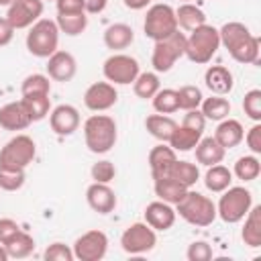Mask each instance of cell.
Segmentation results:
<instances>
[{
	"label": "cell",
	"instance_id": "6da1fadb",
	"mask_svg": "<svg viewBox=\"0 0 261 261\" xmlns=\"http://www.w3.org/2000/svg\"><path fill=\"white\" fill-rule=\"evenodd\" d=\"M220 45L230 53V57L239 63H259V37H255L247 24L243 22H226L222 29H218Z\"/></svg>",
	"mask_w": 261,
	"mask_h": 261
},
{
	"label": "cell",
	"instance_id": "7a4b0ae2",
	"mask_svg": "<svg viewBox=\"0 0 261 261\" xmlns=\"http://www.w3.org/2000/svg\"><path fill=\"white\" fill-rule=\"evenodd\" d=\"M118 139V128H116V120L108 114H92L90 118H86L84 122V141L86 147L96 153H108Z\"/></svg>",
	"mask_w": 261,
	"mask_h": 261
},
{
	"label": "cell",
	"instance_id": "3957f363",
	"mask_svg": "<svg viewBox=\"0 0 261 261\" xmlns=\"http://www.w3.org/2000/svg\"><path fill=\"white\" fill-rule=\"evenodd\" d=\"M175 214L194 226H208L216 220V204L194 190H188L186 196L175 204Z\"/></svg>",
	"mask_w": 261,
	"mask_h": 261
},
{
	"label": "cell",
	"instance_id": "277c9868",
	"mask_svg": "<svg viewBox=\"0 0 261 261\" xmlns=\"http://www.w3.org/2000/svg\"><path fill=\"white\" fill-rule=\"evenodd\" d=\"M220 47L218 29L212 24H200L186 37V57L194 63H208Z\"/></svg>",
	"mask_w": 261,
	"mask_h": 261
},
{
	"label": "cell",
	"instance_id": "5b68a950",
	"mask_svg": "<svg viewBox=\"0 0 261 261\" xmlns=\"http://www.w3.org/2000/svg\"><path fill=\"white\" fill-rule=\"evenodd\" d=\"M251 206L253 194L245 186H228L216 204V216H220L226 224H237L247 216Z\"/></svg>",
	"mask_w": 261,
	"mask_h": 261
},
{
	"label": "cell",
	"instance_id": "8992f818",
	"mask_svg": "<svg viewBox=\"0 0 261 261\" xmlns=\"http://www.w3.org/2000/svg\"><path fill=\"white\" fill-rule=\"evenodd\" d=\"M59 45V27L51 18H39L35 24L29 27L27 33V49L31 55L47 59L57 51Z\"/></svg>",
	"mask_w": 261,
	"mask_h": 261
},
{
	"label": "cell",
	"instance_id": "52a82bcc",
	"mask_svg": "<svg viewBox=\"0 0 261 261\" xmlns=\"http://www.w3.org/2000/svg\"><path fill=\"white\" fill-rule=\"evenodd\" d=\"M37 155V145L29 135L12 137L0 149V167L6 169H27Z\"/></svg>",
	"mask_w": 261,
	"mask_h": 261
},
{
	"label": "cell",
	"instance_id": "ba28073f",
	"mask_svg": "<svg viewBox=\"0 0 261 261\" xmlns=\"http://www.w3.org/2000/svg\"><path fill=\"white\" fill-rule=\"evenodd\" d=\"M184 55H186V35L179 33V29H177L173 35H169L161 41H155L153 55H151V65L157 73H165Z\"/></svg>",
	"mask_w": 261,
	"mask_h": 261
},
{
	"label": "cell",
	"instance_id": "9c48e42d",
	"mask_svg": "<svg viewBox=\"0 0 261 261\" xmlns=\"http://www.w3.org/2000/svg\"><path fill=\"white\" fill-rule=\"evenodd\" d=\"M145 37L153 41H161L177 31V20H175V10L169 4H153L147 10L145 22H143Z\"/></svg>",
	"mask_w": 261,
	"mask_h": 261
},
{
	"label": "cell",
	"instance_id": "30bf717a",
	"mask_svg": "<svg viewBox=\"0 0 261 261\" xmlns=\"http://www.w3.org/2000/svg\"><path fill=\"white\" fill-rule=\"evenodd\" d=\"M102 73H104L106 82H110L114 86H126V84H133L137 80V75L141 73V67H139V61L133 55L112 53L104 61Z\"/></svg>",
	"mask_w": 261,
	"mask_h": 261
},
{
	"label": "cell",
	"instance_id": "8fae6325",
	"mask_svg": "<svg viewBox=\"0 0 261 261\" xmlns=\"http://www.w3.org/2000/svg\"><path fill=\"white\" fill-rule=\"evenodd\" d=\"M157 245V234L147 222H133L120 234V247L128 255H143L153 251Z\"/></svg>",
	"mask_w": 261,
	"mask_h": 261
},
{
	"label": "cell",
	"instance_id": "7c38bea8",
	"mask_svg": "<svg viewBox=\"0 0 261 261\" xmlns=\"http://www.w3.org/2000/svg\"><path fill=\"white\" fill-rule=\"evenodd\" d=\"M71 251L80 261H100L108 251V237L98 228L88 230L75 239Z\"/></svg>",
	"mask_w": 261,
	"mask_h": 261
},
{
	"label": "cell",
	"instance_id": "4fadbf2b",
	"mask_svg": "<svg viewBox=\"0 0 261 261\" xmlns=\"http://www.w3.org/2000/svg\"><path fill=\"white\" fill-rule=\"evenodd\" d=\"M43 14V0H14L8 6L6 20L12 24V29H29L35 24Z\"/></svg>",
	"mask_w": 261,
	"mask_h": 261
},
{
	"label": "cell",
	"instance_id": "5bb4252c",
	"mask_svg": "<svg viewBox=\"0 0 261 261\" xmlns=\"http://www.w3.org/2000/svg\"><path fill=\"white\" fill-rule=\"evenodd\" d=\"M116 100H118V92H116L114 84H110V82H94L84 92V104L92 112L110 110L116 104Z\"/></svg>",
	"mask_w": 261,
	"mask_h": 261
},
{
	"label": "cell",
	"instance_id": "9a60e30c",
	"mask_svg": "<svg viewBox=\"0 0 261 261\" xmlns=\"http://www.w3.org/2000/svg\"><path fill=\"white\" fill-rule=\"evenodd\" d=\"M51 130L59 137H69L80 126V112L71 104H59L49 112Z\"/></svg>",
	"mask_w": 261,
	"mask_h": 261
},
{
	"label": "cell",
	"instance_id": "2e32d148",
	"mask_svg": "<svg viewBox=\"0 0 261 261\" xmlns=\"http://www.w3.org/2000/svg\"><path fill=\"white\" fill-rule=\"evenodd\" d=\"M47 75L49 80H55V82H69L73 80L75 71H77V61L71 53L67 51H55L53 55L47 57Z\"/></svg>",
	"mask_w": 261,
	"mask_h": 261
},
{
	"label": "cell",
	"instance_id": "e0dca14e",
	"mask_svg": "<svg viewBox=\"0 0 261 261\" xmlns=\"http://www.w3.org/2000/svg\"><path fill=\"white\" fill-rule=\"evenodd\" d=\"M86 202L88 206L98 214H110L116 208V194L108 184L94 181L86 190Z\"/></svg>",
	"mask_w": 261,
	"mask_h": 261
},
{
	"label": "cell",
	"instance_id": "ac0fdd59",
	"mask_svg": "<svg viewBox=\"0 0 261 261\" xmlns=\"http://www.w3.org/2000/svg\"><path fill=\"white\" fill-rule=\"evenodd\" d=\"M175 208L163 200H155L145 208V222L153 230H169L175 222Z\"/></svg>",
	"mask_w": 261,
	"mask_h": 261
},
{
	"label": "cell",
	"instance_id": "d6986e66",
	"mask_svg": "<svg viewBox=\"0 0 261 261\" xmlns=\"http://www.w3.org/2000/svg\"><path fill=\"white\" fill-rule=\"evenodd\" d=\"M31 116L22 104V100L18 102H8L0 108V126L4 130H24L31 124Z\"/></svg>",
	"mask_w": 261,
	"mask_h": 261
},
{
	"label": "cell",
	"instance_id": "ffe728a7",
	"mask_svg": "<svg viewBox=\"0 0 261 261\" xmlns=\"http://www.w3.org/2000/svg\"><path fill=\"white\" fill-rule=\"evenodd\" d=\"M204 84L206 88L216 94V96H226L230 94L232 86H234V77H232V71L224 65H210L204 73Z\"/></svg>",
	"mask_w": 261,
	"mask_h": 261
},
{
	"label": "cell",
	"instance_id": "44dd1931",
	"mask_svg": "<svg viewBox=\"0 0 261 261\" xmlns=\"http://www.w3.org/2000/svg\"><path fill=\"white\" fill-rule=\"evenodd\" d=\"M194 153H196V161L200 165H216V163H222L224 159V153L226 149L214 139V137H202L198 141V145L194 147Z\"/></svg>",
	"mask_w": 261,
	"mask_h": 261
},
{
	"label": "cell",
	"instance_id": "7402d4cb",
	"mask_svg": "<svg viewBox=\"0 0 261 261\" xmlns=\"http://www.w3.org/2000/svg\"><path fill=\"white\" fill-rule=\"evenodd\" d=\"M175 159H177V157H175V151H173L169 145H165V143L155 145V147L149 151V167H151L153 179L167 175V171H169V167L173 165Z\"/></svg>",
	"mask_w": 261,
	"mask_h": 261
},
{
	"label": "cell",
	"instance_id": "603a6c76",
	"mask_svg": "<svg viewBox=\"0 0 261 261\" xmlns=\"http://www.w3.org/2000/svg\"><path fill=\"white\" fill-rule=\"evenodd\" d=\"M245 137V128L237 118H222L218 120V126L214 130V139L224 147V149H232L237 147Z\"/></svg>",
	"mask_w": 261,
	"mask_h": 261
},
{
	"label": "cell",
	"instance_id": "cb8c5ba5",
	"mask_svg": "<svg viewBox=\"0 0 261 261\" xmlns=\"http://www.w3.org/2000/svg\"><path fill=\"white\" fill-rule=\"evenodd\" d=\"M135 41V31L124 22H114L104 31V45L112 51H122Z\"/></svg>",
	"mask_w": 261,
	"mask_h": 261
},
{
	"label": "cell",
	"instance_id": "d4e9b609",
	"mask_svg": "<svg viewBox=\"0 0 261 261\" xmlns=\"http://www.w3.org/2000/svg\"><path fill=\"white\" fill-rule=\"evenodd\" d=\"M241 239L251 249L261 247V206H251V210L247 212Z\"/></svg>",
	"mask_w": 261,
	"mask_h": 261
},
{
	"label": "cell",
	"instance_id": "484cf974",
	"mask_svg": "<svg viewBox=\"0 0 261 261\" xmlns=\"http://www.w3.org/2000/svg\"><path fill=\"white\" fill-rule=\"evenodd\" d=\"M153 188H155V196H157L159 200L171 204V206H175V204L186 196V192L190 190V188L181 186L179 181H175V179H171V177H167V175L157 177Z\"/></svg>",
	"mask_w": 261,
	"mask_h": 261
},
{
	"label": "cell",
	"instance_id": "4316f807",
	"mask_svg": "<svg viewBox=\"0 0 261 261\" xmlns=\"http://www.w3.org/2000/svg\"><path fill=\"white\" fill-rule=\"evenodd\" d=\"M175 120L171 118V116H167V114H149L147 118H145V128H147V133L151 135V137H155L157 141H161V143H167L169 141V137H171V133H173V128H175Z\"/></svg>",
	"mask_w": 261,
	"mask_h": 261
},
{
	"label": "cell",
	"instance_id": "83f0119b",
	"mask_svg": "<svg viewBox=\"0 0 261 261\" xmlns=\"http://www.w3.org/2000/svg\"><path fill=\"white\" fill-rule=\"evenodd\" d=\"M230 184H232V171L220 163L210 165L208 171L204 173V186L212 194H222Z\"/></svg>",
	"mask_w": 261,
	"mask_h": 261
},
{
	"label": "cell",
	"instance_id": "f1b7e54d",
	"mask_svg": "<svg viewBox=\"0 0 261 261\" xmlns=\"http://www.w3.org/2000/svg\"><path fill=\"white\" fill-rule=\"evenodd\" d=\"M175 20H177V29L184 31H194L196 27L206 22V14L202 8H198L192 2H184L179 4V8L175 10Z\"/></svg>",
	"mask_w": 261,
	"mask_h": 261
},
{
	"label": "cell",
	"instance_id": "f546056e",
	"mask_svg": "<svg viewBox=\"0 0 261 261\" xmlns=\"http://www.w3.org/2000/svg\"><path fill=\"white\" fill-rule=\"evenodd\" d=\"M202 139V133L200 130H194L190 126H184V124H175L171 137H169V147L177 153V151H192L198 141Z\"/></svg>",
	"mask_w": 261,
	"mask_h": 261
},
{
	"label": "cell",
	"instance_id": "4dcf8cb0",
	"mask_svg": "<svg viewBox=\"0 0 261 261\" xmlns=\"http://www.w3.org/2000/svg\"><path fill=\"white\" fill-rule=\"evenodd\" d=\"M167 177L179 181V184L186 186V188H192V186L200 179V169H198V165H194V163H190V161H179V159H175L173 165H171L169 171H167Z\"/></svg>",
	"mask_w": 261,
	"mask_h": 261
},
{
	"label": "cell",
	"instance_id": "1f68e13d",
	"mask_svg": "<svg viewBox=\"0 0 261 261\" xmlns=\"http://www.w3.org/2000/svg\"><path fill=\"white\" fill-rule=\"evenodd\" d=\"M6 253H8V259H24L29 257L33 251H35V239L24 232V230H18L6 245H4Z\"/></svg>",
	"mask_w": 261,
	"mask_h": 261
},
{
	"label": "cell",
	"instance_id": "d6a6232c",
	"mask_svg": "<svg viewBox=\"0 0 261 261\" xmlns=\"http://www.w3.org/2000/svg\"><path fill=\"white\" fill-rule=\"evenodd\" d=\"M20 100H22V104H24V108H27V112H29V116H31L33 122L43 120L51 112V98H49V94L22 96Z\"/></svg>",
	"mask_w": 261,
	"mask_h": 261
},
{
	"label": "cell",
	"instance_id": "836d02e7",
	"mask_svg": "<svg viewBox=\"0 0 261 261\" xmlns=\"http://www.w3.org/2000/svg\"><path fill=\"white\" fill-rule=\"evenodd\" d=\"M200 112L204 114V118L208 120H222L230 114V102L222 96H216L212 94L210 98H204L202 104H200Z\"/></svg>",
	"mask_w": 261,
	"mask_h": 261
},
{
	"label": "cell",
	"instance_id": "e575fe53",
	"mask_svg": "<svg viewBox=\"0 0 261 261\" xmlns=\"http://www.w3.org/2000/svg\"><path fill=\"white\" fill-rule=\"evenodd\" d=\"M161 88V82H159V75L155 71H143L137 75V80L133 82V92L137 98H153L157 94V90Z\"/></svg>",
	"mask_w": 261,
	"mask_h": 261
},
{
	"label": "cell",
	"instance_id": "d590c367",
	"mask_svg": "<svg viewBox=\"0 0 261 261\" xmlns=\"http://www.w3.org/2000/svg\"><path fill=\"white\" fill-rule=\"evenodd\" d=\"M57 27L59 33H65L69 37H77L86 31L88 27V16L86 12H77V14H57Z\"/></svg>",
	"mask_w": 261,
	"mask_h": 261
},
{
	"label": "cell",
	"instance_id": "8d00e7d4",
	"mask_svg": "<svg viewBox=\"0 0 261 261\" xmlns=\"http://www.w3.org/2000/svg\"><path fill=\"white\" fill-rule=\"evenodd\" d=\"M232 173L241 181H253V179H257L259 173H261V163H259L257 155H243V157H239L237 163H234Z\"/></svg>",
	"mask_w": 261,
	"mask_h": 261
},
{
	"label": "cell",
	"instance_id": "74e56055",
	"mask_svg": "<svg viewBox=\"0 0 261 261\" xmlns=\"http://www.w3.org/2000/svg\"><path fill=\"white\" fill-rule=\"evenodd\" d=\"M151 100H153V108H155L159 114H173V112L179 110L177 92L171 90V88H159L157 94H155Z\"/></svg>",
	"mask_w": 261,
	"mask_h": 261
},
{
	"label": "cell",
	"instance_id": "f35d334b",
	"mask_svg": "<svg viewBox=\"0 0 261 261\" xmlns=\"http://www.w3.org/2000/svg\"><path fill=\"white\" fill-rule=\"evenodd\" d=\"M20 94L22 96H33V94H51V82L49 75L45 73H31L22 80L20 84Z\"/></svg>",
	"mask_w": 261,
	"mask_h": 261
},
{
	"label": "cell",
	"instance_id": "ab89813d",
	"mask_svg": "<svg viewBox=\"0 0 261 261\" xmlns=\"http://www.w3.org/2000/svg\"><path fill=\"white\" fill-rule=\"evenodd\" d=\"M177 92V104L181 110H194V108H200L204 96H202V90L198 86H181Z\"/></svg>",
	"mask_w": 261,
	"mask_h": 261
},
{
	"label": "cell",
	"instance_id": "60d3db41",
	"mask_svg": "<svg viewBox=\"0 0 261 261\" xmlns=\"http://www.w3.org/2000/svg\"><path fill=\"white\" fill-rule=\"evenodd\" d=\"M24 169H6L0 167V190L4 192H16L24 186Z\"/></svg>",
	"mask_w": 261,
	"mask_h": 261
},
{
	"label": "cell",
	"instance_id": "b9f144b4",
	"mask_svg": "<svg viewBox=\"0 0 261 261\" xmlns=\"http://www.w3.org/2000/svg\"><path fill=\"white\" fill-rule=\"evenodd\" d=\"M243 110H245V114L251 120H255V122L261 120V90L253 88V90H249L245 94V98H243Z\"/></svg>",
	"mask_w": 261,
	"mask_h": 261
},
{
	"label": "cell",
	"instance_id": "7bdbcfd3",
	"mask_svg": "<svg viewBox=\"0 0 261 261\" xmlns=\"http://www.w3.org/2000/svg\"><path fill=\"white\" fill-rule=\"evenodd\" d=\"M90 173H92V179H94V181L110 184V181L114 179V175H116V167H114V163H112V161L102 159V161H96V163L92 165Z\"/></svg>",
	"mask_w": 261,
	"mask_h": 261
},
{
	"label": "cell",
	"instance_id": "ee69618b",
	"mask_svg": "<svg viewBox=\"0 0 261 261\" xmlns=\"http://www.w3.org/2000/svg\"><path fill=\"white\" fill-rule=\"evenodd\" d=\"M43 257H45L47 261H73V259H75L71 247H67L65 243H59V241H57V243H51V245L45 249Z\"/></svg>",
	"mask_w": 261,
	"mask_h": 261
},
{
	"label": "cell",
	"instance_id": "f6af8a7d",
	"mask_svg": "<svg viewBox=\"0 0 261 261\" xmlns=\"http://www.w3.org/2000/svg\"><path fill=\"white\" fill-rule=\"evenodd\" d=\"M186 257L190 261H210L212 259V247L206 243V241H194L188 251H186Z\"/></svg>",
	"mask_w": 261,
	"mask_h": 261
},
{
	"label": "cell",
	"instance_id": "bcb514c9",
	"mask_svg": "<svg viewBox=\"0 0 261 261\" xmlns=\"http://www.w3.org/2000/svg\"><path fill=\"white\" fill-rule=\"evenodd\" d=\"M181 124H184V126H190V128H194V130H200V133H204V126H206V118H204V114H202L198 108H194V110H186Z\"/></svg>",
	"mask_w": 261,
	"mask_h": 261
},
{
	"label": "cell",
	"instance_id": "7dc6e473",
	"mask_svg": "<svg viewBox=\"0 0 261 261\" xmlns=\"http://www.w3.org/2000/svg\"><path fill=\"white\" fill-rule=\"evenodd\" d=\"M247 141V147L251 149L253 155H259L261 153V124L255 122L249 130H247V137H243Z\"/></svg>",
	"mask_w": 261,
	"mask_h": 261
},
{
	"label": "cell",
	"instance_id": "c3c4849f",
	"mask_svg": "<svg viewBox=\"0 0 261 261\" xmlns=\"http://www.w3.org/2000/svg\"><path fill=\"white\" fill-rule=\"evenodd\" d=\"M18 230H22L12 218H0V245H6Z\"/></svg>",
	"mask_w": 261,
	"mask_h": 261
},
{
	"label": "cell",
	"instance_id": "681fc988",
	"mask_svg": "<svg viewBox=\"0 0 261 261\" xmlns=\"http://www.w3.org/2000/svg\"><path fill=\"white\" fill-rule=\"evenodd\" d=\"M57 14H77L84 10V0H55Z\"/></svg>",
	"mask_w": 261,
	"mask_h": 261
},
{
	"label": "cell",
	"instance_id": "f907efd6",
	"mask_svg": "<svg viewBox=\"0 0 261 261\" xmlns=\"http://www.w3.org/2000/svg\"><path fill=\"white\" fill-rule=\"evenodd\" d=\"M12 37H14L12 24L6 20V16H0V47L8 45V43L12 41Z\"/></svg>",
	"mask_w": 261,
	"mask_h": 261
},
{
	"label": "cell",
	"instance_id": "816d5d0a",
	"mask_svg": "<svg viewBox=\"0 0 261 261\" xmlns=\"http://www.w3.org/2000/svg\"><path fill=\"white\" fill-rule=\"evenodd\" d=\"M108 0H84V10L88 14H100L106 8Z\"/></svg>",
	"mask_w": 261,
	"mask_h": 261
},
{
	"label": "cell",
	"instance_id": "f5cc1de1",
	"mask_svg": "<svg viewBox=\"0 0 261 261\" xmlns=\"http://www.w3.org/2000/svg\"><path fill=\"white\" fill-rule=\"evenodd\" d=\"M122 2L128 10H143V8H147V4L151 0H122Z\"/></svg>",
	"mask_w": 261,
	"mask_h": 261
},
{
	"label": "cell",
	"instance_id": "db71d44e",
	"mask_svg": "<svg viewBox=\"0 0 261 261\" xmlns=\"http://www.w3.org/2000/svg\"><path fill=\"white\" fill-rule=\"evenodd\" d=\"M0 261H8V253H6L4 245H0Z\"/></svg>",
	"mask_w": 261,
	"mask_h": 261
},
{
	"label": "cell",
	"instance_id": "11a10c76",
	"mask_svg": "<svg viewBox=\"0 0 261 261\" xmlns=\"http://www.w3.org/2000/svg\"><path fill=\"white\" fill-rule=\"evenodd\" d=\"M14 0H0V6H10Z\"/></svg>",
	"mask_w": 261,
	"mask_h": 261
},
{
	"label": "cell",
	"instance_id": "9f6ffc18",
	"mask_svg": "<svg viewBox=\"0 0 261 261\" xmlns=\"http://www.w3.org/2000/svg\"><path fill=\"white\" fill-rule=\"evenodd\" d=\"M184 2H192V0H184Z\"/></svg>",
	"mask_w": 261,
	"mask_h": 261
}]
</instances>
